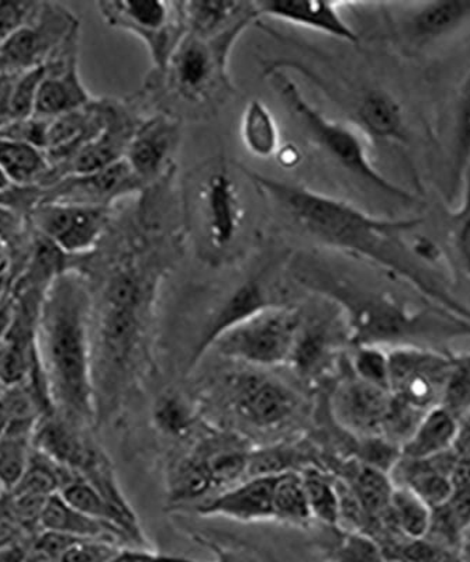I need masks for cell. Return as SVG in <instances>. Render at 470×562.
Segmentation results:
<instances>
[{"mask_svg":"<svg viewBox=\"0 0 470 562\" xmlns=\"http://www.w3.org/2000/svg\"><path fill=\"white\" fill-rule=\"evenodd\" d=\"M242 172L284 220L317 243L357 256L406 281L429 304L470 319V307L454 297L443 280L404 235L422 218H384L303 186L281 182L242 167Z\"/></svg>","mask_w":470,"mask_h":562,"instance_id":"1","label":"cell"},{"mask_svg":"<svg viewBox=\"0 0 470 562\" xmlns=\"http://www.w3.org/2000/svg\"><path fill=\"white\" fill-rule=\"evenodd\" d=\"M92 313L87 276L67 268L44 295L36 335L40 369L54 413L83 428L97 419Z\"/></svg>","mask_w":470,"mask_h":562,"instance_id":"2","label":"cell"},{"mask_svg":"<svg viewBox=\"0 0 470 562\" xmlns=\"http://www.w3.org/2000/svg\"><path fill=\"white\" fill-rule=\"evenodd\" d=\"M298 280L337 305L352 348L425 346L441 349L439 345L448 340L470 339V319L437 305L413 308L398 295L362 288L324 270H300Z\"/></svg>","mask_w":470,"mask_h":562,"instance_id":"3","label":"cell"},{"mask_svg":"<svg viewBox=\"0 0 470 562\" xmlns=\"http://www.w3.org/2000/svg\"><path fill=\"white\" fill-rule=\"evenodd\" d=\"M158 266L126 255L110 268L98 297L92 294L94 400L102 391L108 404L136 368L152 319Z\"/></svg>","mask_w":470,"mask_h":562,"instance_id":"4","label":"cell"},{"mask_svg":"<svg viewBox=\"0 0 470 562\" xmlns=\"http://www.w3.org/2000/svg\"><path fill=\"white\" fill-rule=\"evenodd\" d=\"M275 89L282 98L283 103L294 117L303 125L309 138L317 145L329 159H333L339 168L347 170L355 178L361 179L369 188L403 204L417 202L416 195L393 180H390L372 164L363 135L351 125L335 122L328 119L320 110L309 102L293 79H290L281 68L267 69Z\"/></svg>","mask_w":470,"mask_h":562,"instance_id":"5","label":"cell"},{"mask_svg":"<svg viewBox=\"0 0 470 562\" xmlns=\"http://www.w3.org/2000/svg\"><path fill=\"white\" fill-rule=\"evenodd\" d=\"M249 26L242 24L212 38L187 33L161 74L168 89L182 102L199 108L222 103L234 92L230 55Z\"/></svg>","mask_w":470,"mask_h":562,"instance_id":"6","label":"cell"},{"mask_svg":"<svg viewBox=\"0 0 470 562\" xmlns=\"http://www.w3.org/2000/svg\"><path fill=\"white\" fill-rule=\"evenodd\" d=\"M192 220L209 259H223L242 237L245 205L237 179L226 160L200 170L192 186Z\"/></svg>","mask_w":470,"mask_h":562,"instance_id":"7","label":"cell"},{"mask_svg":"<svg viewBox=\"0 0 470 562\" xmlns=\"http://www.w3.org/2000/svg\"><path fill=\"white\" fill-rule=\"evenodd\" d=\"M302 321L299 310L287 304L271 305L220 335L212 348L224 358L251 368L288 364Z\"/></svg>","mask_w":470,"mask_h":562,"instance_id":"8","label":"cell"},{"mask_svg":"<svg viewBox=\"0 0 470 562\" xmlns=\"http://www.w3.org/2000/svg\"><path fill=\"white\" fill-rule=\"evenodd\" d=\"M97 7L110 27L142 40L158 74L167 68L175 49L188 33L182 2L107 0L98 2Z\"/></svg>","mask_w":470,"mask_h":562,"instance_id":"9","label":"cell"},{"mask_svg":"<svg viewBox=\"0 0 470 562\" xmlns=\"http://www.w3.org/2000/svg\"><path fill=\"white\" fill-rule=\"evenodd\" d=\"M81 22L63 3L38 2L32 16L0 45V74H20L43 67L74 34Z\"/></svg>","mask_w":470,"mask_h":562,"instance_id":"10","label":"cell"},{"mask_svg":"<svg viewBox=\"0 0 470 562\" xmlns=\"http://www.w3.org/2000/svg\"><path fill=\"white\" fill-rule=\"evenodd\" d=\"M389 390L404 404L428 413L441 404L452 351L425 346L388 349Z\"/></svg>","mask_w":470,"mask_h":562,"instance_id":"11","label":"cell"},{"mask_svg":"<svg viewBox=\"0 0 470 562\" xmlns=\"http://www.w3.org/2000/svg\"><path fill=\"white\" fill-rule=\"evenodd\" d=\"M112 210L38 202L30 211L29 223L67 258L78 259L99 248L112 221Z\"/></svg>","mask_w":470,"mask_h":562,"instance_id":"12","label":"cell"},{"mask_svg":"<svg viewBox=\"0 0 470 562\" xmlns=\"http://www.w3.org/2000/svg\"><path fill=\"white\" fill-rule=\"evenodd\" d=\"M234 414L254 428L277 429L299 409V396L282 381L255 369L238 371L226 381Z\"/></svg>","mask_w":470,"mask_h":562,"instance_id":"13","label":"cell"},{"mask_svg":"<svg viewBox=\"0 0 470 562\" xmlns=\"http://www.w3.org/2000/svg\"><path fill=\"white\" fill-rule=\"evenodd\" d=\"M145 186L126 159L91 173L68 175L42 189L40 202L113 209L120 200L145 192Z\"/></svg>","mask_w":470,"mask_h":562,"instance_id":"14","label":"cell"},{"mask_svg":"<svg viewBox=\"0 0 470 562\" xmlns=\"http://www.w3.org/2000/svg\"><path fill=\"white\" fill-rule=\"evenodd\" d=\"M79 37L81 32L74 34L44 65L34 117L54 120L93 102L79 75Z\"/></svg>","mask_w":470,"mask_h":562,"instance_id":"15","label":"cell"},{"mask_svg":"<svg viewBox=\"0 0 470 562\" xmlns=\"http://www.w3.org/2000/svg\"><path fill=\"white\" fill-rule=\"evenodd\" d=\"M392 400L390 391L365 383L351 373L335 386L332 395L334 419L355 439L382 436Z\"/></svg>","mask_w":470,"mask_h":562,"instance_id":"16","label":"cell"},{"mask_svg":"<svg viewBox=\"0 0 470 562\" xmlns=\"http://www.w3.org/2000/svg\"><path fill=\"white\" fill-rule=\"evenodd\" d=\"M398 35L413 49H424L461 32L470 23V0L402 3Z\"/></svg>","mask_w":470,"mask_h":562,"instance_id":"17","label":"cell"},{"mask_svg":"<svg viewBox=\"0 0 470 562\" xmlns=\"http://www.w3.org/2000/svg\"><path fill=\"white\" fill-rule=\"evenodd\" d=\"M179 139L181 125L171 114H155L139 123L124 159L145 188L161 179L171 167Z\"/></svg>","mask_w":470,"mask_h":562,"instance_id":"18","label":"cell"},{"mask_svg":"<svg viewBox=\"0 0 470 562\" xmlns=\"http://www.w3.org/2000/svg\"><path fill=\"white\" fill-rule=\"evenodd\" d=\"M104 103L107 117L102 130L75 155L65 176L91 173L126 158L128 145L143 119L116 100H104Z\"/></svg>","mask_w":470,"mask_h":562,"instance_id":"19","label":"cell"},{"mask_svg":"<svg viewBox=\"0 0 470 562\" xmlns=\"http://www.w3.org/2000/svg\"><path fill=\"white\" fill-rule=\"evenodd\" d=\"M278 475L251 476L230 486L193 509L204 518H226L243 524L273 521V490Z\"/></svg>","mask_w":470,"mask_h":562,"instance_id":"20","label":"cell"},{"mask_svg":"<svg viewBox=\"0 0 470 562\" xmlns=\"http://www.w3.org/2000/svg\"><path fill=\"white\" fill-rule=\"evenodd\" d=\"M339 2L323 0H265L257 2L259 16L281 20L293 26L313 30V32L342 40L345 43H359V35L343 18Z\"/></svg>","mask_w":470,"mask_h":562,"instance_id":"21","label":"cell"},{"mask_svg":"<svg viewBox=\"0 0 470 562\" xmlns=\"http://www.w3.org/2000/svg\"><path fill=\"white\" fill-rule=\"evenodd\" d=\"M355 124L363 137L380 143L406 144L409 125L402 103L380 88L363 89L354 103Z\"/></svg>","mask_w":470,"mask_h":562,"instance_id":"22","label":"cell"},{"mask_svg":"<svg viewBox=\"0 0 470 562\" xmlns=\"http://www.w3.org/2000/svg\"><path fill=\"white\" fill-rule=\"evenodd\" d=\"M281 304L273 299L271 291L265 285L264 276L251 278L245 283L239 284L237 289L224 300V304L219 308L216 315L210 321L206 330L200 338L192 358L189 360V368H193L206 351L212 348L214 340L220 335L226 333L234 325L247 319L248 316L258 313L271 305Z\"/></svg>","mask_w":470,"mask_h":562,"instance_id":"23","label":"cell"},{"mask_svg":"<svg viewBox=\"0 0 470 562\" xmlns=\"http://www.w3.org/2000/svg\"><path fill=\"white\" fill-rule=\"evenodd\" d=\"M457 456L452 451L427 460L400 457L390 479L394 486L407 488L422 498L429 508L443 505L451 496V471Z\"/></svg>","mask_w":470,"mask_h":562,"instance_id":"24","label":"cell"},{"mask_svg":"<svg viewBox=\"0 0 470 562\" xmlns=\"http://www.w3.org/2000/svg\"><path fill=\"white\" fill-rule=\"evenodd\" d=\"M334 475H338V479L348 485L361 505L368 518V527L363 535L371 533L388 514L390 502H392L394 484L390 474L363 464L352 457L343 461L338 473Z\"/></svg>","mask_w":470,"mask_h":562,"instance_id":"25","label":"cell"},{"mask_svg":"<svg viewBox=\"0 0 470 562\" xmlns=\"http://www.w3.org/2000/svg\"><path fill=\"white\" fill-rule=\"evenodd\" d=\"M189 34L212 38L242 24H253L259 16L257 2L239 0H190L182 2Z\"/></svg>","mask_w":470,"mask_h":562,"instance_id":"26","label":"cell"},{"mask_svg":"<svg viewBox=\"0 0 470 562\" xmlns=\"http://www.w3.org/2000/svg\"><path fill=\"white\" fill-rule=\"evenodd\" d=\"M458 418L438 405L425 413L416 430L402 446V457L427 460L452 451L458 430Z\"/></svg>","mask_w":470,"mask_h":562,"instance_id":"27","label":"cell"},{"mask_svg":"<svg viewBox=\"0 0 470 562\" xmlns=\"http://www.w3.org/2000/svg\"><path fill=\"white\" fill-rule=\"evenodd\" d=\"M0 169L18 188H47L53 172L46 150L4 137H0Z\"/></svg>","mask_w":470,"mask_h":562,"instance_id":"28","label":"cell"},{"mask_svg":"<svg viewBox=\"0 0 470 562\" xmlns=\"http://www.w3.org/2000/svg\"><path fill=\"white\" fill-rule=\"evenodd\" d=\"M40 531L78 537V539H107L124 541V537L114 527L89 518L69 505L61 495H53L47 501L40 518ZM127 546V544H126Z\"/></svg>","mask_w":470,"mask_h":562,"instance_id":"29","label":"cell"},{"mask_svg":"<svg viewBox=\"0 0 470 562\" xmlns=\"http://www.w3.org/2000/svg\"><path fill=\"white\" fill-rule=\"evenodd\" d=\"M242 139L248 153L259 159L277 157L281 133L271 109L259 99L249 100L242 117Z\"/></svg>","mask_w":470,"mask_h":562,"instance_id":"30","label":"cell"},{"mask_svg":"<svg viewBox=\"0 0 470 562\" xmlns=\"http://www.w3.org/2000/svg\"><path fill=\"white\" fill-rule=\"evenodd\" d=\"M333 351L332 326L323 321L317 323L302 321L289 364H292L302 375H314L328 363Z\"/></svg>","mask_w":470,"mask_h":562,"instance_id":"31","label":"cell"},{"mask_svg":"<svg viewBox=\"0 0 470 562\" xmlns=\"http://www.w3.org/2000/svg\"><path fill=\"white\" fill-rule=\"evenodd\" d=\"M449 190L451 199L458 198L465 173L470 167V68L459 88L454 114V137Z\"/></svg>","mask_w":470,"mask_h":562,"instance_id":"32","label":"cell"},{"mask_svg":"<svg viewBox=\"0 0 470 562\" xmlns=\"http://www.w3.org/2000/svg\"><path fill=\"white\" fill-rule=\"evenodd\" d=\"M312 520L306 491L299 471L278 475L273 490V521L306 527Z\"/></svg>","mask_w":470,"mask_h":562,"instance_id":"33","label":"cell"},{"mask_svg":"<svg viewBox=\"0 0 470 562\" xmlns=\"http://www.w3.org/2000/svg\"><path fill=\"white\" fill-rule=\"evenodd\" d=\"M300 475L313 520L328 527H339V495L334 474H327L317 465H307L300 471Z\"/></svg>","mask_w":470,"mask_h":562,"instance_id":"34","label":"cell"},{"mask_svg":"<svg viewBox=\"0 0 470 562\" xmlns=\"http://www.w3.org/2000/svg\"><path fill=\"white\" fill-rule=\"evenodd\" d=\"M34 453V435L8 430L0 436V484L10 492L20 483Z\"/></svg>","mask_w":470,"mask_h":562,"instance_id":"35","label":"cell"},{"mask_svg":"<svg viewBox=\"0 0 470 562\" xmlns=\"http://www.w3.org/2000/svg\"><path fill=\"white\" fill-rule=\"evenodd\" d=\"M384 555L393 562H467L462 553L424 539L394 537L378 543Z\"/></svg>","mask_w":470,"mask_h":562,"instance_id":"36","label":"cell"},{"mask_svg":"<svg viewBox=\"0 0 470 562\" xmlns=\"http://www.w3.org/2000/svg\"><path fill=\"white\" fill-rule=\"evenodd\" d=\"M327 562H393L368 535L339 529L324 550Z\"/></svg>","mask_w":470,"mask_h":562,"instance_id":"37","label":"cell"},{"mask_svg":"<svg viewBox=\"0 0 470 562\" xmlns=\"http://www.w3.org/2000/svg\"><path fill=\"white\" fill-rule=\"evenodd\" d=\"M449 413L461 418L470 411V349L452 353L441 404Z\"/></svg>","mask_w":470,"mask_h":562,"instance_id":"38","label":"cell"},{"mask_svg":"<svg viewBox=\"0 0 470 562\" xmlns=\"http://www.w3.org/2000/svg\"><path fill=\"white\" fill-rule=\"evenodd\" d=\"M310 464L300 451L284 448V446H275L261 450H251L249 454V463L247 479L251 476L281 475L290 473V471H300L306 469ZM299 471V473H300Z\"/></svg>","mask_w":470,"mask_h":562,"instance_id":"39","label":"cell"},{"mask_svg":"<svg viewBox=\"0 0 470 562\" xmlns=\"http://www.w3.org/2000/svg\"><path fill=\"white\" fill-rule=\"evenodd\" d=\"M153 418L163 434L175 438L187 435L194 424V414L187 400L174 391L159 395L154 405Z\"/></svg>","mask_w":470,"mask_h":562,"instance_id":"40","label":"cell"},{"mask_svg":"<svg viewBox=\"0 0 470 562\" xmlns=\"http://www.w3.org/2000/svg\"><path fill=\"white\" fill-rule=\"evenodd\" d=\"M459 203L448 215L449 237L470 283V167L463 176Z\"/></svg>","mask_w":470,"mask_h":562,"instance_id":"41","label":"cell"},{"mask_svg":"<svg viewBox=\"0 0 470 562\" xmlns=\"http://www.w3.org/2000/svg\"><path fill=\"white\" fill-rule=\"evenodd\" d=\"M349 370L365 383L390 391L388 349L379 346H357L349 359Z\"/></svg>","mask_w":470,"mask_h":562,"instance_id":"42","label":"cell"},{"mask_svg":"<svg viewBox=\"0 0 470 562\" xmlns=\"http://www.w3.org/2000/svg\"><path fill=\"white\" fill-rule=\"evenodd\" d=\"M43 78L44 65L43 67L23 70L18 75L13 87L12 105H10L12 122L33 117Z\"/></svg>","mask_w":470,"mask_h":562,"instance_id":"43","label":"cell"},{"mask_svg":"<svg viewBox=\"0 0 470 562\" xmlns=\"http://www.w3.org/2000/svg\"><path fill=\"white\" fill-rule=\"evenodd\" d=\"M192 539L213 554V561H199L177 555L175 562H265L257 547L245 543H220L212 537L193 533Z\"/></svg>","mask_w":470,"mask_h":562,"instance_id":"44","label":"cell"},{"mask_svg":"<svg viewBox=\"0 0 470 562\" xmlns=\"http://www.w3.org/2000/svg\"><path fill=\"white\" fill-rule=\"evenodd\" d=\"M120 547L116 541L107 539H77L67 547L58 562H110Z\"/></svg>","mask_w":470,"mask_h":562,"instance_id":"45","label":"cell"},{"mask_svg":"<svg viewBox=\"0 0 470 562\" xmlns=\"http://www.w3.org/2000/svg\"><path fill=\"white\" fill-rule=\"evenodd\" d=\"M32 235L29 215L18 210L0 207V243L7 245L10 255L22 250Z\"/></svg>","mask_w":470,"mask_h":562,"instance_id":"46","label":"cell"},{"mask_svg":"<svg viewBox=\"0 0 470 562\" xmlns=\"http://www.w3.org/2000/svg\"><path fill=\"white\" fill-rule=\"evenodd\" d=\"M48 124L49 120L34 117V115L24 120H14V122H10L0 130V137L20 140V143L34 145V147L44 150L46 148Z\"/></svg>","mask_w":470,"mask_h":562,"instance_id":"47","label":"cell"},{"mask_svg":"<svg viewBox=\"0 0 470 562\" xmlns=\"http://www.w3.org/2000/svg\"><path fill=\"white\" fill-rule=\"evenodd\" d=\"M175 555L158 553L147 547H120L110 562H174Z\"/></svg>","mask_w":470,"mask_h":562,"instance_id":"48","label":"cell"},{"mask_svg":"<svg viewBox=\"0 0 470 562\" xmlns=\"http://www.w3.org/2000/svg\"><path fill=\"white\" fill-rule=\"evenodd\" d=\"M19 74H0V130L12 122L10 105H12V93L14 82Z\"/></svg>","mask_w":470,"mask_h":562,"instance_id":"49","label":"cell"},{"mask_svg":"<svg viewBox=\"0 0 470 562\" xmlns=\"http://www.w3.org/2000/svg\"><path fill=\"white\" fill-rule=\"evenodd\" d=\"M23 533L22 527L12 519L0 499V550L18 544L20 536Z\"/></svg>","mask_w":470,"mask_h":562,"instance_id":"50","label":"cell"},{"mask_svg":"<svg viewBox=\"0 0 470 562\" xmlns=\"http://www.w3.org/2000/svg\"><path fill=\"white\" fill-rule=\"evenodd\" d=\"M452 453L457 457H470V411L458 420Z\"/></svg>","mask_w":470,"mask_h":562,"instance_id":"51","label":"cell"},{"mask_svg":"<svg viewBox=\"0 0 470 562\" xmlns=\"http://www.w3.org/2000/svg\"><path fill=\"white\" fill-rule=\"evenodd\" d=\"M454 490L470 488V457H457L451 471Z\"/></svg>","mask_w":470,"mask_h":562,"instance_id":"52","label":"cell"},{"mask_svg":"<svg viewBox=\"0 0 470 562\" xmlns=\"http://www.w3.org/2000/svg\"><path fill=\"white\" fill-rule=\"evenodd\" d=\"M279 164L284 168H292L300 160L299 150L294 148V145L290 147V145H282L281 149L278 150L277 157Z\"/></svg>","mask_w":470,"mask_h":562,"instance_id":"53","label":"cell"},{"mask_svg":"<svg viewBox=\"0 0 470 562\" xmlns=\"http://www.w3.org/2000/svg\"><path fill=\"white\" fill-rule=\"evenodd\" d=\"M10 426V414L7 403H4L2 389H0V436L7 434Z\"/></svg>","mask_w":470,"mask_h":562,"instance_id":"54","label":"cell"},{"mask_svg":"<svg viewBox=\"0 0 470 562\" xmlns=\"http://www.w3.org/2000/svg\"><path fill=\"white\" fill-rule=\"evenodd\" d=\"M10 269V254L7 245L0 243V279L8 274Z\"/></svg>","mask_w":470,"mask_h":562,"instance_id":"55","label":"cell"},{"mask_svg":"<svg viewBox=\"0 0 470 562\" xmlns=\"http://www.w3.org/2000/svg\"><path fill=\"white\" fill-rule=\"evenodd\" d=\"M14 188V184L10 182L8 176L4 175L3 170L0 169V192Z\"/></svg>","mask_w":470,"mask_h":562,"instance_id":"56","label":"cell"},{"mask_svg":"<svg viewBox=\"0 0 470 562\" xmlns=\"http://www.w3.org/2000/svg\"><path fill=\"white\" fill-rule=\"evenodd\" d=\"M462 555L465 561L470 562V531L467 537H465L463 546H462Z\"/></svg>","mask_w":470,"mask_h":562,"instance_id":"57","label":"cell"},{"mask_svg":"<svg viewBox=\"0 0 470 562\" xmlns=\"http://www.w3.org/2000/svg\"><path fill=\"white\" fill-rule=\"evenodd\" d=\"M257 550L259 551V554L262 555V559L265 560V562H284L282 560H279L278 557H275L273 554L268 553V551H265L261 549H257Z\"/></svg>","mask_w":470,"mask_h":562,"instance_id":"58","label":"cell"},{"mask_svg":"<svg viewBox=\"0 0 470 562\" xmlns=\"http://www.w3.org/2000/svg\"><path fill=\"white\" fill-rule=\"evenodd\" d=\"M3 495H4V490H3L2 484H0V499L3 498Z\"/></svg>","mask_w":470,"mask_h":562,"instance_id":"59","label":"cell"},{"mask_svg":"<svg viewBox=\"0 0 470 562\" xmlns=\"http://www.w3.org/2000/svg\"><path fill=\"white\" fill-rule=\"evenodd\" d=\"M0 389H2V386H0Z\"/></svg>","mask_w":470,"mask_h":562,"instance_id":"60","label":"cell"}]
</instances>
